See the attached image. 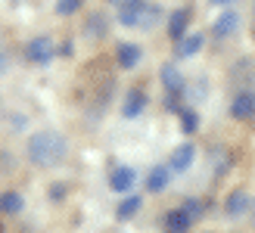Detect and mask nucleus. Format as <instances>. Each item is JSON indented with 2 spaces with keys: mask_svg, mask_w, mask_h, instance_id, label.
Returning a JSON list of instances; mask_svg holds the SVG:
<instances>
[{
  "mask_svg": "<svg viewBox=\"0 0 255 233\" xmlns=\"http://www.w3.org/2000/svg\"><path fill=\"white\" fill-rule=\"evenodd\" d=\"M224 212H227V218H243L249 212V193L246 190H234L231 196H227Z\"/></svg>",
  "mask_w": 255,
  "mask_h": 233,
  "instance_id": "obj_14",
  "label": "nucleus"
},
{
  "mask_svg": "<svg viewBox=\"0 0 255 233\" xmlns=\"http://www.w3.org/2000/svg\"><path fill=\"white\" fill-rule=\"evenodd\" d=\"M97 34H106V16L103 12H91V16H87V37H97Z\"/></svg>",
  "mask_w": 255,
  "mask_h": 233,
  "instance_id": "obj_19",
  "label": "nucleus"
},
{
  "mask_svg": "<svg viewBox=\"0 0 255 233\" xmlns=\"http://www.w3.org/2000/svg\"><path fill=\"white\" fill-rule=\"evenodd\" d=\"M28 162L37 165V168H50V165H59L62 155H66V140L56 131H37L28 137Z\"/></svg>",
  "mask_w": 255,
  "mask_h": 233,
  "instance_id": "obj_1",
  "label": "nucleus"
},
{
  "mask_svg": "<svg viewBox=\"0 0 255 233\" xmlns=\"http://www.w3.org/2000/svg\"><path fill=\"white\" fill-rule=\"evenodd\" d=\"M181 209H184V212H187V215L196 221V218H202V212H206V205H202L199 199H187V202L181 205Z\"/></svg>",
  "mask_w": 255,
  "mask_h": 233,
  "instance_id": "obj_22",
  "label": "nucleus"
},
{
  "mask_svg": "<svg viewBox=\"0 0 255 233\" xmlns=\"http://www.w3.org/2000/svg\"><path fill=\"white\" fill-rule=\"evenodd\" d=\"M159 19H162V6L149 3L146 12H143V22H140V28H156V22H159Z\"/></svg>",
  "mask_w": 255,
  "mask_h": 233,
  "instance_id": "obj_20",
  "label": "nucleus"
},
{
  "mask_svg": "<svg viewBox=\"0 0 255 233\" xmlns=\"http://www.w3.org/2000/svg\"><path fill=\"white\" fill-rule=\"evenodd\" d=\"M143 109H146V94H143V87H131L125 94V103H122V115L128 121H134V118H140L143 115Z\"/></svg>",
  "mask_w": 255,
  "mask_h": 233,
  "instance_id": "obj_6",
  "label": "nucleus"
},
{
  "mask_svg": "<svg viewBox=\"0 0 255 233\" xmlns=\"http://www.w3.org/2000/svg\"><path fill=\"white\" fill-rule=\"evenodd\" d=\"M159 78H162V84H165V90H168L171 97H181L184 94V75H181V69H177L174 62H162Z\"/></svg>",
  "mask_w": 255,
  "mask_h": 233,
  "instance_id": "obj_8",
  "label": "nucleus"
},
{
  "mask_svg": "<svg viewBox=\"0 0 255 233\" xmlns=\"http://www.w3.org/2000/svg\"><path fill=\"white\" fill-rule=\"evenodd\" d=\"M193 227V218H190L184 209H171L165 215V233H187Z\"/></svg>",
  "mask_w": 255,
  "mask_h": 233,
  "instance_id": "obj_13",
  "label": "nucleus"
},
{
  "mask_svg": "<svg viewBox=\"0 0 255 233\" xmlns=\"http://www.w3.org/2000/svg\"><path fill=\"white\" fill-rule=\"evenodd\" d=\"M0 72H6V53H0Z\"/></svg>",
  "mask_w": 255,
  "mask_h": 233,
  "instance_id": "obj_24",
  "label": "nucleus"
},
{
  "mask_svg": "<svg viewBox=\"0 0 255 233\" xmlns=\"http://www.w3.org/2000/svg\"><path fill=\"white\" fill-rule=\"evenodd\" d=\"M215 3H227V0H215Z\"/></svg>",
  "mask_w": 255,
  "mask_h": 233,
  "instance_id": "obj_25",
  "label": "nucleus"
},
{
  "mask_svg": "<svg viewBox=\"0 0 255 233\" xmlns=\"http://www.w3.org/2000/svg\"><path fill=\"white\" fill-rule=\"evenodd\" d=\"M143 12H146V0H125L119 6V25L137 28V25L143 22Z\"/></svg>",
  "mask_w": 255,
  "mask_h": 233,
  "instance_id": "obj_5",
  "label": "nucleus"
},
{
  "mask_svg": "<svg viewBox=\"0 0 255 233\" xmlns=\"http://www.w3.org/2000/svg\"><path fill=\"white\" fill-rule=\"evenodd\" d=\"M187 25H190V9H187V6L174 9L171 16H168V37H171L174 44L187 37Z\"/></svg>",
  "mask_w": 255,
  "mask_h": 233,
  "instance_id": "obj_11",
  "label": "nucleus"
},
{
  "mask_svg": "<svg viewBox=\"0 0 255 233\" xmlns=\"http://www.w3.org/2000/svg\"><path fill=\"white\" fill-rule=\"evenodd\" d=\"M140 209H143V199H140V196H134V193H131V196H122L119 209H116V218H119V221H131V218H134Z\"/></svg>",
  "mask_w": 255,
  "mask_h": 233,
  "instance_id": "obj_15",
  "label": "nucleus"
},
{
  "mask_svg": "<svg viewBox=\"0 0 255 233\" xmlns=\"http://www.w3.org/2000/svg\"><path fill=\"white\" fill-rule=\"evenodd\" d=\"M112 3H125V0H112Z\"/></svg>",
  "mask_w": 255,
  "mask_h": 233,
  "instance_id": "obj_26",
  "label": "nucleus"
},
{
  "mask_svg": "<svg viewBox=\"0 0 255 233\" xmlns=\"http://www.w3.org/2000/svg\"><path fill=\"white\" fill-rule=\"evenodd\" d=\"M231 115L237 121H252L255 118V90H240L231 103Z\"/></svg>",
  "mask_w": 255,
  "mask_h": 233,
  "instance_id": "obj_4",
  "label": "nucleus"
},
{
  "mask_svg": "<svg viewBox=\"0 0 255 233\" xmlns=\"http://www.w3.org/2000/svg\"><path fill=\"white\" fill-rule=\"evenodd\" d=\"M202 44H206V37H202V31H193V34H187L184 41H177V53L181 56H196Z\"/></svg>",
  "mask_w": 255,
  "mask_h": 233,
  "instance_id": "obj_17",
  "label": "nucleus"
},
{
  "mask_svg": "<svg viewBox=\"0 0 255 233\" xmlns=\"http://www.w3.org/2000/svg\"><path fill=\"white\" fill-rule=\"evenodd\" d=\"M237 28H240V12H237V9H224L221 16L215 19V25H212V34L224 41V37H231Z\"/></svg>",
  "mask_w": 255,
  "mask_h": 233,
  "instance_id": "obj_9",
  "label": "nucleus"
},
{
  "mask_svg": "<svg viewBox=\"0 0 255 233\" xmlns=\"http://www.w3.org/2000/svg\"><path fill=\"white\" fill-rule=\"evenodd\" d=\"M171 184V168L168 165H152L146 174V190L149 193H165Z\"/></svg>",
  "mask_w": 255,
  "mask_h": 233,
  "instance_id": "obj_10",
  "label": "nucleus"
},
{
  "mask_svg": "<svg viewBox=\"0 0 255 233\" xmlns=\"http://www.w3.org/2000/svg\"><path fill=\"white\" fill-rule=\"evenodd\" d=\"M177 115H181V131L184 134H196L199 131V112L196 109H181Z\"/></svg>",
  "mask_w": 255,
  "mask_h": 233,
  "instance_id": "obj_18",
  "label": "nucleus"
},
{
  "mask_svg": "<svg viewBox=\"0 0 255 233\" xmlns=\"http://www.w3.org/2000/svg\"><path fill=\"white\" fill-rule=\"evenodd\" d=\"M134 180H137L134 168L131 165H119V168H112V174H109V190L119 193V196H131Z\"/></svg>",
  "mask_w": 255,
  "mask_h": 233,
  "instance_id": "obj_2",
  "label": "nucleus"
},
{
  "mask_svg": "<svg viewBox=\"0 0 255 233\" xmlns=\"http://www.w3.org/2000/svg\"><path fill=\"white\" fill-rule=\"evenodd\" d=\"M0 233H3V224H0Z\"/></svg>",
  "mask_w": 255,
  "mask_h": 233,
  "instance_id": "obj_27",
  "label": "nucleus"
},
{
  "mask_svg": "<svg viewBox=\"0 0 255 233\" xmlns=\"http://www.w3.org/2000/svg\"><path fill=\"white\" fill-rule=\"evenodd\" d=\"M140 56H143V53H140V47H137V44H128V41L119 44V50H116V62H119L125 72L137 69V66H140Z\"/></svg>",
  "mask_w": 255,
  "mask_h": 233,
  "instance_id": "obj_12",
  "label": "nucleus"
},
{
  "mask_svg": "<svg viewBox=\"0 0 255 233\" xmlns=\"http://www.w3.org/2000/svg\"><path fill=\"white\" fill-rule=\"evenodd\" d=\"M193 159H196V149H193V143H181V146H174V149H171V159H168L171 174H184V171H190V165H193Z\"/></svg>",
  "mask_w": 255,
  "mask_h": 233,
  "instance_id": "obj_7",
  "label": "nucleus"
},
{
  "mask_svg": "<svg viewBox=\"0 0 255 233\" xmlns=\"http://www.w3.org/2000/svg\"><path fill=\"white\" fill-rule=\"evenodd\" d=\"M25 56H28L34 66H47L50 59H53V41L50 37H31L28 41V47H25Z\"/></svg>",
  "mask_w": 255,
  "mask_h": 233,
  "instance_id": "obj_3",
  "label": "nucleus"
},
{
  "mask_svg": "<svg viewBox=\"0 0 255 233\" xmlns=\"http://www.w3.org/2000/svg\"><path fill=\"white\" fill-rule=\"evenodd\" d=\"M22 209H25V199L16 190L0 193V215H22Z\"/></svg>",
  "mask_w": 255,
  "mask_h": 233,
  "instance_id": "obj_16",
  "label": "nucleus"
},
{
  "mask_svg": "<svg viewBox=\"0 0 255 233\" xmlns=\"http://www.w3.org/2000/svg\"><path fill=\"white\" fill-rule=\"evenodd\" d=\"M66 196V184H53L50 187V199H62Z\"/></svg>",
  "mask_w": 255,
  "mask_h": 233,
  "instance_id": "obj_23",
  "label": "nucleus"
},
{
  "mask_svg": "<svg viewBox=\"0 0 255 233\" xmlns=\"http://www.w3.org/2000/svg\"><path fill=\"white\" fill-rule=\"evenodd\" d=\"M84 0H56V12L59 16H75V12L81 9Z\"/></svg>",
  "mask_w": 255,
  "mask_h": 233,
  "instance_id": "obj_21",
  "label": "nucleus"
}]
</instances>
